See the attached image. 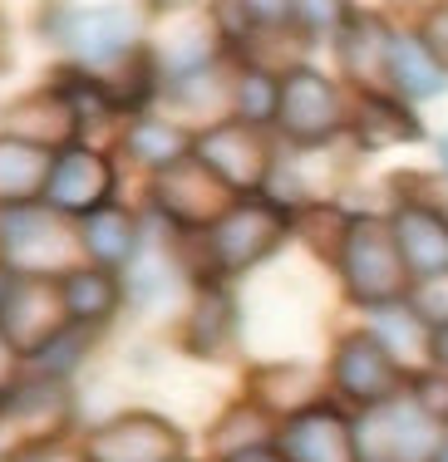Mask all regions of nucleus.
<instances>
[{"label":"nucleus","mask_w":448,"mask_h":462,"mask_svg":"<svg viewBox=\"0 0 448 462\" xmlns=\"http://www.w3.org/2000/svg\"><path fill=\"white\" fill-rule=\"evenodd\" d=\"M40 40L54 45L74 69L114 74L124 60L148 50L153 5H45L35 10Z\"/></svg>","instance_id":"1"},{"label":"nucleus","mask_w":448,"mask_h":462,"mask_svg":"<svg viewBox=\"0 0 448 462\" xmlns=\"http://www.w3.org/2000/svg\"><path fill=\"white\" fill-rule=\"evenodd\" d=\"M296 236V212H286L271 197H242L232 212L222 217L212 231L198 236L202 251V276L198 281H242L251 271H261L271 256H276L286 241Z\"/></svg>","instance_id":"2"},{"label":"nucleus","mask_w":448,"mask_h":462,"mask_svg":"<svg viewBox=\"0 0 448 462\" xmlns=\"http://www.w3.org/2000/svg\"><path fill=\"white\" fill-rule=\"evenodd\" d=\"M84 266V226L50 202L0 207V271L25 281H64Z\"/></svg>","instance_id":"3"},{"label":"nucleus","mask_w":448,"mask_h":462,"mask_svg":"<svg viewBox=\"0 0 448 462\" xmlns=\"http://www.w3.org/2000/svg\"><path fill=\"white\" fill-rule=\"evenodd\" d=\"M335 281H341L345 300L359 310H389L414 295V276L404 266V251L395 241V226L379 212H355L345 231L341 261H335Z\"/></svg>","instance_id":"4"},{"label":"nucleus","mask_w":448,"mask_h":462,"mask_svg":"<svg viewBox=\"0 0 448 462\" xmlns=\"http://www.w3.org/2000/svg\"><path fill=\"white\" fill-rule=\"evenodd\" d=\"M325 383H331V399L345 403L350 413H375L399 403L414 389V379L399 369V359L369 335L365 325L345 329L331 349V365H325Z\"/></svg>","instance_id":"5"},{"label":"nucleus","mask_w":448,"mask_h":462,"mask_svg":"<svg viewBox=\"0 0 448 462\" xmlns=\"http://www.w3.org/2000/svg\"><path fill=\"white\" fill-rule=\"evenodd\" d=\"M350 124H355V94L335 74L301 64L281 79V114H276L281 143H291V148H331L335 138L350 134Z\"/></svg>","instance_id":"6"},{"label":"nucleus","mask_w":448,"mask_h":462,"mask_svg":"<svg viewBox=\"0 0 448 462\" xmlns=\"http://www.w3.org/2000/svg\"><path fill=\"white\" fill-rule=\"evenodd\" d=\"M79 462H188V433L158 409H114L79 428Z\"/></svg>","instance_id":"7"},{"label":"nucleus","mask_w":448,"mask_h":462,"mask_svg":"<svg viewBox=\"0 0 448 462\" xmlns=\"http://www.w3.org/2000/svg\"><path fill=\"white\" fill-rule=\"evenodd\" d=\"M148 54L158 64L163 84L192 79L227 60V35L217 5H153L148 25Z\"/></svg>","instance_id":"8"},{"label":"nucleus","mask_w":448,"mask_h":462,"mask_svg":"<svg viewBox=\"0 0 448 462\" xmlns=\"http://www.w3.org/2000/svg\"><path fill=\"white\" fill-rule=\"evenodd\" d=\"M237 202H242V197L217 178L198 152L148 178L153 217H163V226L182 231V236H202V231H212Z\"/></svg>","instance_id":"9"},{"label":"nucleus","mask_w":448,"mask_h":462,"mask_svg":"<svg viewBox=\"0 0 448 462\" xmlns=\"http://www.w3.org/2000/svg\"><path fill=\"white\" fill-rule=\"evenodd\" d=\"M448 448V423L434 418L414 393L399 403L355 418V453L359 462H439Z\"/></svg>","instance_id":"10"},{"label":"nucleus","mask_w":448,"mask_h":462,"mask_svg":"<svg viewBox=\"0 0 448 462\" xmlns=\"http://www.w3.org/2000/svg\"><path fill=\"white\" fill-rule=\"evenodd\" d=\"M64 329H70V310L60 281H25L0 271V335L25 365L45 355Z\"/></svg>","instance_id":"11"},{"label":"nucleus","mask_w":448,"mask_h":462,"mask_svg":"<svg viewBox=\"0 0 448 462\" xmlns=\"http://www.w3.org/2000/svg\"><path fill=\"white\" fill-rule=\"evenodd\" d=\"M45 202L54 212L74 217V222L104 212V207L118 202V162L104 148H94V143H74V148L54 152Z\"/></svg>","instance_id":"12"},{"label":"nucleus","mask_w":448,"mask_h":462,"mask_svg":"<svg viewBox=\"0 0 448 462\" xmlns=\"http://www.w3.org/2000/svg\"><path fill=\"white\" fill-rule=\"evenodd\" d=\"M192 152H198L237 197H266L271 172H276L271 134L247 128V124H237V118H227V124H217V128H202Z\"/></svg>","instance_id":"13"},{"label":"nucleus","mask_w":448,"mask_h":462,"mask_svg":"<svg viewBox=\"0 0 448 462\" xmlns=\"http://www.w3.org/2000/svg\"><path fill=\"white\" fill-rule=\"evenodd\" d=\"M335 69L345 74L350 94H389V45L395 25L379 10L345 5V20L335 30Z\"/></svg>","instance_id":"14"},{"label":"nucleus","mask_w":448,"mask_h":462,"mask_svg":"<svg viewBox=\"0 0 448 462\" xmlns=\"http://www.w3.org/2000/svg\"><path fill=\"white\" fill-rule=\"evenodd\" d=\"M0 138L30 143L45 152H64L74 143H84V118L70 104V94L45 84V89L15 94L10 104H0Z\"/></svg>","instance_id":"15"},{"label":"nucleus","mask_w":448,"mask_h":462,"mask_svg":"<svg viewBox=\"0 0 448 462\" xmlns=\"http://www.w3.org/2000/svg\"><path fill=\"white\" fill-rule=\"evenodd\" d=\"M385 217L395 226V241L404 251V266H409L414 285L448 276V207L404 192L395 197V207Z\"/></svg>","instance_id":"16"},{"label":"nucleus","mask_w":448,"mask_h":462,"mask_svg":"<svg viewBox=\"0 0 448 462\" xmlns=\"http://www.w3.org/2000/svg\"><path fill=\"white\" fill-rule=\"evenodd\" d=\"M74 413H79V399L64 379H45V374H30L20 379V389L10 393L5 403V423L20 428V443L25 448H50L60 443L74 428Z\"/></svg>","instance_id":"17"},{"label":"nucleus","mask_w":448,"mask_h":462,"mask_svg":"<svg viewBox=\"0 0 448 462\" xmlns=\"http://www.w3.org/2000/svg\"><path fill=\"white\" fill-rule=\"evenodd\" d=\"M276 453L286 462H359L355 453V413L341 403H315L276 428Z\"/></svg>","instance_id":"18"},{"label":"nucleus","mask_w":448,"mask_h":462,"mask_svg":"<svg viewBox=\"0 0 448 462\" xmlns=\"http://www.w3.org/2000/svg\"><path fill=\"white\" fill-rule=\"evenodd\" d=\"M237 329H242V305H237L232 285L227 281H198L188 295V310L178 325V345L198 359H222L232 349Z\"/></svg>","instance_id":"19"},{"label":"nucleus","mask_w":448,"mask_h":462,"mask_svg":"<svg viewBox=\"0 0 448 462\" xmlns=\"http://www.w3.org/2000/svg\"><path fill=\"white\" fill-rule=\"evenodd\" d=\"M192 148H198V128L178 124V118L158 114V108L134 114L128 124H118V152H124L134 168H144L148 178L163 168H173V162H182V158H192Z\"/></svg>","instance_id":"20"},{"label":"nucleus","mask_w":448,"mask_h":462,"mask_svg":"<svg viewBox=\"0 0 448 462\" xmlns=\"http://www.w3.org/2000/svg\"><path fill=\"white\" fill-rule=\"evenodd\" d=\"M325 389H331L325 374L301 365V359H281V365H266V369L251 374V403L266 409L276 423H286V418L325 403Z\"/></svg>","instance_id":"21"},{"label":"nucleus","mask_w":448,"mask_h":462,"mask_svg":"<svg viewBox=\"0 0 448 462\" xmlns=\"http://www.w3.org/2000/svg\"><path fill=\"white\" fill-rule=\"evenodd\" d=\"M389 94L404 104H429L448 94V64L434 54V45L419 30L395 25V45H389Z\"/></svg>","instance_id":"22"},{"label":"nucleus","mask_w":448,"mask_h":462,"mask_svg":"<svg viewBox=\"0 0 448 462\" xmlns=\"http://www.w3.org/2000/svg\"><path fill=\"white\" fill-rule=\"evenodd\" d=\"M79 226H84V261L114 271V276H124V271L134 266V256L144 251V241H148L144 217H138L134 207H124V202L84 217Z\"/></svg>","instance_id":"23"},{"label":"nucleus","mask_w":448,"mask_h":462,"mask_svg":"<svg viewBox=\"0 0 448 462\" xmlns=\"http://www.w3.org/2000/svg\"><path fill=\"white\" fill-rule=\"evenodd\" d=\"M178 246V241H173ZM192 281L188 276V261L178 256V251H168L163 256V246H153V236L144 241V251L134 256V266L124 271V300L128 310H158L163 300H173V291H188L192 295Z\"/></svg>","instance_id":"24"},{"label":"nucleus","mask_w":448,"mask_h":462,"mask_svg":"<svg viewBox=\"0 0 448 462\" xmlns=\"http://www.w3.org/2000/svg\"><path fill=\"white\" fill-rule=\"evenodd\" d=\"M350 138L365 152H385V148H399V143H419L424 124H419V114H414V104H404L395 94H355Z\"/></svg>","instance_id":"25"},{"label":"nucleus","mask_w":448,"mask_h":462,"mask_svg":"<svg viewBox=\"0 0 448 462\" xmlns=\"http://www.w3.org/2000/svg\"><path fill=\"white\" fill-rule=\"evenodd\" d=\"M369 335L379 339V345L389 349V355L399 359V369L409 374V379H424V374H434V329L414 315V305H389V310H369L365 320Z\"/></svg>","instance_id":"26"},{"label":"nucleus","mask_w":448,"mask_h":462,"mask_svg":"<svg viewBox=\"0 0 448 462\" xmlns=\"http://www.w3.org/2000/svg\"><path fill=\"white\" fill-rule=\"evenodd\" d=\"M60 295H64V310H70V325H79V329H104L128 305L124 276H114L104 266H89V261L60 281Z\"/></svg>","instance_id":"27"},{"label":"nucleus","mask_w":448,"mask_h":462,"mask_svg":"<svg viewBox=\"0 0 448 462\" xmlns=\"http://www.w3.org/2000/svg\"><path fill=\"white\" fill-rule=\"evenodd\" d=\"M54 168V152L30 148V143L0 138V207L45 202V182Z\"/></svg>","instance_id":"28"},{"label":"nucleus","mask_w":448,"mask_h":462,"mask_svg":"<svg viewBox=\"0 0 448 462\" xmlns=\"http://www.w3.org/2000/svg\"><path fill=\"white\" fill-rule=\"evenodd\" d=\"M281 114V79L266 69H242L237 64V84H232V118L247 128H261L271 134Z\"/></svg>","instance_id":"29"},{"label":"nucleus","mask_w":448,"mask_h":462,"mask_svg":"<svg viewBox=\"0 0 448 462\" xmlns=\"http://www.w3.org/2000/svg\"><path fill=\"white\" fill-rule=\"evenodd\" d=\"M350 222H355V212H345L341 202H321V207H305V212H296V236L311 246V256H321L325 266L335 271Z\"/></svg>","instance_id":"30"},{"label":"nucleus","mask_w":448,"mask_h":462,"mask_svg":"<svg viewBox=\"0 0 448 462\" xmlns=\"http://www.w3.org/2000/svg\"><path fill=\"white\" fill-rule=\"evenodd\" d=\"M409 305H414V315H419L429 329H448V276L414 285Z\"/></svg>","instance_id":"31"},{"label":"nucleus","mask_w":448,"mask_h":462,"mask_svg":"<svg viewBox=\"0 0 448 462\" xmlns=\"http://www.w3.org/2000/svg\"><path fill=\"white\" fill-rule=\"evenodd\" d=\"M419 35L434 45V54L448 64V5H434V10H424V25H419Z\"/></svg>","instance_id":"32"},{"label":"nucleus","mask_w":448,"mask_h":462,"mask_svg":"<svg viewBox=\"0 0 448 462\" xmlns=\"http://www.w3.org/2000/svg\"><path fill=\"white\" fill-rule=\"evenodd\" d=\"M20 379H25V359L15 355V349L5 345V335H0V399L10 403V393L20 389Z\"/></svg>","instance_id":"33"},{"label":"nucleus","mask_w":448,"mask_h":462,"mask_svg":"<svg viewBox=\"0 0 448 462\" xmlns=\"http://www.w3.org/2000/svg\"><path fill=\"white\" fill-rule=\"evenodd\" d=\"M212 462H286L276 453V443H261V448H242V453H227V457H212Z\"/></svg>","instance_id":"34"},{"label":"nucleus","mask_w":448,"mask_h":462,"mask_svg":"<svg viewBox=\"0 0 448 462\" xmlns=\"http://www.w3.org/2000/svg\"><path fill=\"white\" fill-rule=\"evenodd\" d=\"M434 369L448 374V329H434Z\"/></svg>","instance_id":"35"},{"label":"nucleus","mask_w":448,"mask_h":462,"mask_svg":"<svg viewBox=\"0 0 448 462\" xmlns=\"http://www.w3.org/2000/svg\"><path fill=\"white\" fill-rule=\"evenodd\" d=\"M439 162L448 168V134H439Z\"/></svg>","instance_id":"36"},{"label":"nucleus","mask_w":448,"mask_h":462,"mask_svg":"<svg viewBox=\"0 0 448 462\" xmlns=\"http://www.w3.org/2000/svg\"><path fill=\"white\" fill-rule=\"evenodd\" d=\"M0 428H5V399H0Z\"/></svg>","instance_id":"37"},{"label":"nucleus","mask_w":448,"mask_h":462,"mask_svg":"<svg viewBox=\"0 0 448 462\" xmlns=\"http://www.w3.org/2000/svg\"><path fill=\"white\" fill-rule=\"evenodd\" d=\"M0 64H5V35H0Z\"/></svg>","instance_id":"38"},{"label":"nucleus","mask_w":448,"mask_h":462,"mask_svg":"<svg viewBox=\"0 0 448 462\" xmlns=\"http://www.w3.org/2000/svg\"><path fill=\"white\" fill-rule=\"evenodd\" d=\"M439 462H448V448H443V457H439Z\"/></svg>","instance_id":"39"},{"label":"nucleus","mask_w":448,"mask_h":462,"mask_svg":"<svg viewBox=\"0 0 448 462\" xmlns=\"http://www.w3.org/2000/svg\"><path fill=\"white\" fill-rule=\"evenodd\" d=\"M0 462H5V453H0Z\"/></svg>","instance_id":"40"}]
</instances>
